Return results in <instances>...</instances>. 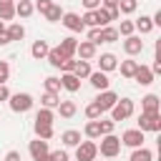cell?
I'll list each match as a JSON object with an SVG mask.
<instances>
[{
    "mask_svg": "<svg viewBox=\"0 0 161 161\" xmlns=\"http://www.w3.org/2000/svg\"><path fill=\"white\" fill-rule=\"evenodd\" d=\"M88 80H91V86H93L96 91H108V86H111V80H108V73H101V70H91Z\"/></svg>",
    "mask_w": 161,
    "mask_h": 161,
    "instance_id": "obj_11",
    "label": "cell"
},
{
    "mask_svg": "<svg viewBox=\"0 0 161 161\" xmlns=\"http://www.w3.org/2000/svg\"><path fill=\"white\" fill-rule=\"evenodd\" d=\"M151 73H153V78L161 75V58H158V55H156V60H153V65H151Z\"/></svg>",
    "mask_w": 161,
    "mask_h": 161,
    "instance_id": "obj_49",
    "label": "cell"
},
{
    "mask_svg": "<svg viewBox=\"0 0 161 161\" xmlns=\"http://www.w3.org/2000/svg\"><path fill=\"white\" fill-rule=\"evenodd\" d=\"M5 161H23L20 158V151H8L5 153Z\"/></svg>",
    "mask_w": 161,
    "mask_h": 161,
    "instance_id": "obj_50",
    "label": "cell"
},
{
    "mask_svg": "<svg viewBox=\"0 0 161 161\" xmlns=\"http://www.w3.org/2000/svg\"><path fill=\"white\" fill-rule=\"evenodd\" d=\"M8 43H10V38H8V33H5V35H0V45H8Z\"/></svg>",
    "mask_w": 161,
    "mask_h": 161,
    "instance_id": "obj_52",
    "label": "cell"
},
{
    "mask_svg": "<svg viewBox=\"0 0 161 161\" xmlns=\"http://www.w3.org/2000/svg\"><path fill=\"white\" fill-rule=\"evenodd\" d=\"M80 20H83V25H91V28H101V25H98V15H96V10H86V15H83Z\"/></svg>",
    "mask_w": 161,
    "mask_h": 161,
    "instance_id": "obj_39",
    "label": "cell"
},
{
    "mask_svg": "<svg viewBox=\"0 0 161 161\" xmlns=\"http://www.w3.org/2000/svg\"><path fill=\"white\" fill-rule=\"evenodd\" d=\"M91 70H93V68H91V63H88V60H75L73 75H75V78L80 80V78H88V75H91Z\"/></svg>",
    "mask_w": 161,
    "mask_h": 161,
    "instance_id": "obj_27",
    "label": "cell"
},
{
    "mask_svg": "<svg viewBox=\"0 0 161 161\" xmlns=\"http://www.w3.org/2000/svg\"><path fill=\"white\" fill-rule=\"evenodd\" d=\"M123 50H126V55H138V53L143 50V40H141L138 35H128V38L123 40Z\"/></svg>",
    "mask_w": 161,
    "mask_h": 161,
    "instance_id": "obj_13",
    "label": "cell"
},
{
    "mask_svg": "<svg viewBox=\"0 0 161 161\" xmlns=\"http://www.w3.org/2000/svg\"><path fill=\"white\" fill-rule=\"evenodd\" d=\"M58 103H60V96L58 93H43L40 96V108H58Z\"/></svg>",
    "mask_w": 161,
    "mask_h": 161,
    "instance_id": "obj_28",
    "label": "cell"
},
{
    "mask_svg": "<svg viewBox=\"0 0 161 161\" xmlns=\"http://www.w3.org/2000/svg\"><path fill=\"white\" fill-rule=\"evenodd\" d=\"M101 8L103 10H116L118 8V0H101Z\"/></svg>",
    "mask_w": 161,
    "mask_h": 161,
    "instance_id": "obj_47",
    "label": "cell"
},
{
    "mask_svg": "<svg viewBox=\"0 0 161 161\" xmlns=\"http://www.w3.org/2000/svg\"><path fill=\"white\" fill-rule=\"evenodd\" d=\"M5 33H8V38H10V43H13V40H23V38H25V28H23L20 23H8V28H5Z\"/></svg>",
    "mask_w": 161,
    "mask_h": 161,
    "instance_id": "obj_21",
    "label": "cell"
},
{
    "mask_svg": "<svg viewBox=\"0 0 161 161\" xmlns=\"http://www.w3.org/2000/svg\"><path fill=\"white\" fill-rule=\"evenodd\" d=\"M101 113H103V111L96 106V101L86 106V116H88V121H98V118H101Z\"/></svg>",
    "mask_w": 161,
    "mask_h": 161,
    "instance_id": "obj_40",
    "label": "cell"
},
{
    "mask_svg": "<svg viewBox=\"0 0 161 161\" xmlns=\"http://www.w3.org/2000/svg\"><path fill=\"white\" fill-rule=\"evenodd\" d=\"M58 48L63 50L65 58H73V55H75V48H78V40H75V38H63Z\"/></svg>",
    "mask_w": 161,
    "mask_h": 161,
    "instance_id": "obj_23",
    "label": "cell"
},
{
    "mask_svg": "<svg viewBox=\"0 0 161 161\" xmlns=\"http://www.w3.org/2000/svg\"><path fill=\"white\" fill-rule=\"evenodd\" d=\"M116 30H118V35L128 38V35H133V30H136V28H133V20H121V25H118Z\"/></svg>",
    "mask_w": 161,
    "mask_h": 161,
    "instance_id": "obj_37",
    "label": "cell"
},
{
    "mask_svg": "<svg viewBox=\"0 0 161 161\" xmlns=\"http://www.w3.org/2000/svg\"><path fill=\"white\" fill-rule=\"evenodd\" d=\"M5 28H8V25H5L3 20H0V35H5Z\"/></svg>",
    "mask_w": 161,
    "mask_h": 161,
    "instance_id": "obj_53",
    "label": "cell"
},
{
    "mask_svg": "<svg viewBox=\"0 0 161 161\" xmlns=\"http://www.w3.org/2000/svg\"><path fill=\"white\" fill-rule=\"evenodd\" d=\"M45 58H48V63H50L53 68H60V65H63V60H65V55H63V50H60V48H50Z\"/></svg>",
    "mask_w": 161,
    "mask_h": 161,
    "instance_id": "obj_26",
    "label": "cell"
},
{
    "mask_svg": "<svg viewBox=\"0 0 161 161\" xmlns=\"http://www.w3.org/2000/svg\"><path fill=\"white\" fill-rule=\"evenodd\" d=\"M133 80H136L138 86H151V83H153V73H151V68L138 63V68H136V73H133Z\"/></svg>",
    "mask_w": 161,
    "mask_h": 161,
    "instance_id": "obj_15",
    "label": "cell"
},
{
    "mask_svg": "<svg viewBox=\"0 0 161 161\" xmlns=\"http://www.w3.org/2000/svg\"><path fill=\"white\" fill-rule=\"evenodd\" d=\"M60 141H63V146H68V148H75L78 143H80V131H63L60 133Z\"/></svg>",
    "mask_w": 161,
    "mask_h": 161,
    "instance_id": "obj_19",
    "label": "cell"
},
{
    "mask_svg": "<svg viewBox=\"0 0 161 161\" xmlns=\"http://www.w3.org/2000/svg\"><path fill=\"white\" fill-rule=\"evenodd\" d=\"M28 151H30L33 161H50V158H48L50 148H48V141H43V138H35V141H30V143H28Z\"/></svg>",
    "mask_w": 161,
    "mask_h": 161,
    "instance_id": "obj_6",
    "label": "cell"
},
{
    "mask_svg": "<svg viewBox=\"0 0 161 161\" xmlns=\"http://www.w3.org/2000/svg\"><path fill=\"white\" fill-rule=\"evenodd\" d=\"M48 50H50V45H48L45 40H35V43L30 45V55H33L35 60H43V58L48 55Z\"/></svg>",
    "mask_w": 161,
    "mask_h": 161,
    "instance_id": "obj_18",
    "label": "cell"
},
{
    "mask_svg": "<svg viewBox=\"0 0 161 161\" xmlns=\"http://www.w3.org/2000/svg\"><path fill=\"white\" fill-rule=\"evenodd\" d=\"M98 126H101V136H108V133H113L116 121H111V118H98Z\"/></svg>",
    "mask_w": 161,
    "mask_h": 161,
    "instance_id": "obj_38",
    "label": "cell"
},
{
    "mask_svg": "<svg viewBox=\"0 0 161 161\" xmlns=\"http://www.w3.org/2000/svg\"><path fill=\"white\" fill-rule=\"evenodd\" d=\"M53 121H55V113L50 108H40L35 113V123H53Z\"/></svg>",
    "mask_w": 161,
    "mask_h": 161,
    "instance_id": "obj_34",
    "label": "cell"
},
{
    "mask_svg": "<svg viewBox=\"0 0 161 161\" xmlns=\"http://www.w3.org/2000/svg\"><path fill=\"white\" fill-rule=\"evenodd\" d=\"M138 8V0H118V13L123 15H133Z\"/></svg>",
    "mask_w": 161,
    "mask_h": 161,
    "instance_id": "obj_32",
    "label": "cell"
},
{
    "mask_svg": "<svg viewBox=\"0 0 161 161\" xmlns=\"http://www.w3.org/2000/svg\"><path fill=\"white\" fill-rule=\"evenodd\" d=\"M60 18H63V8L53 3V5L48 8V13H45V20H50V23H58Z\"/></svg>",
    "mask_w": 161,
    "mask_h": 161,
    "instance_id": "obj_36",
    "label": "cell"
},
{
    "mask_svg": "<svg viewBox=\"0 0 161 161\" xmlns=\"http://www.w3.org/2000/svg\"><path fill=\"white\" fill-rule=\"evenodd\" d=\"M133 116V101L131 98H118L116 106L111 108V121H126Z\"/></svg>",
    "mask_w": 161,
    "mask_h": 161,
    "instance_id": "obj_3",
    "label": "cell"
},
{
    "mask_svg": "<svg viewBox=\"0 0 161 161\" xmlns=\"http://www.w3.org/2000/svg\"><path fill=\"white\" fill-rule=\"evenodd\" d=\"M121 146L141 148V146H143V131H138V128H128V131H123V136H121Z\"/></svg>",
    "mask_w": 161,
    "mask_h": 161,
    "instance_id": "obj_7",
    "label": "cell"
},
{
    "mask_svg": "<svg viewBox=\"0 0 161 161\" xmlns=\"http://www.w3.org/2000/svg\"><path fill=\"white\" fill-rule=\"evenodd\" d=\"M121 35H118V30L116 28H111V25H106V28H101V33H98V43H116Z\"/></svg>",
    "mask_w": 161,
    "mask_h": 161,
    "instance_id": "obj_22",
    "label": "cell"
},
{
    "mask_svg": "<svg viewBox=\"0 0 161 161\" xmlns=\"http://www.w3.org/2000/svg\"><path fill=\"white\" fill-rule=\"evenodd\" d=\"M118 68V58L113 55V53H101L98 55V70L101 73H111V70H116Z\"/></svg>",
    "mask_w": 161,
    "mask_h": 161,
    "instance_id": "obj_10",
    "label": "cell"
},
{
    "mask_svg": "<svg viewBox=\"0 0 161 161\" xmlns=\"http://www.w3.org/2000/svg\"><path fill=\"white\" fill-rule=\"evenodd\" d=\"M43 86H45V93H60V78H55V75H48L43 80Z\"/></svg>",
    "mask_w": 161,
    "mask_h": 161,
    "instance_id": "obj_33",
    "label": "cell"
},
{
    "mask_svg": "<svg viewBox=\"0 0 161 161\" xmlns=\"http://www.w3.org/2000/svg\"><path fill=\"white\" fill-rule=\"evenodd\" d=\"M60 23H63L70 33H83V30H86V25H83V20H80V15H78V13H63Z\"/></svg>",
    "mask_w": 161,
    "mask_h": 161,
    "instance_id": "obj_8",
    "label": "cell"
},
{
    "mask_svg": "<svg viewBox=\"0 0 161 161\" xmlns=\"http://www.w3.org/2000/svg\"><path fill=\"white\" fill-rule=\"evenodd\" d=\"M96 15H98V25H101V28H106V25L111 23V18H108V10L98 8V10H96Z\"/></svg>",
    "mask_w": 161,
    "mask_h": 161,
    "instance_id": "obj_44",
    "label": "cell"
},
{
    "mask_svg": "<svg viewBox=\"0 0 161 161\" xmlns=\"http://www.w3.org/2000/svg\"><path fill=\"white\" fill-rule=\"evenodd\" d=\"M128 161H153V151L151 148H133V153H131V158Z\"/></svg>",
    "mask_w": 161,
    "mask_h": 161,
    "instance_id": "obj_31",
    "label": "cell"
},
{
    "mask_svg": "<svg viewBox=\"0 0 161 161\" xmlns=\"http://www.w3.org/2000/svg\"><path fill=\"white\" fill-rule=\"evenodd\" d=\"M10 78V63L8 60H0V86H5Z\"/></svg>",
    "mask_w": 161,
    "mask_h": 161,
    "instance_id": "obj_41",
    "label": "cell"
},
{
    "mask_svg": "<svg viewBox=\"0 0 161 161\" xmlns=\"http://www.w3.org/2000/svg\"><path fill=\"white\" fill-rule=\"evenodd\" d=\"M158 108H161V101L156 93H148L141 98V113H158Z\"/></svg>",
    "mask_w": 161,
    "mask_h": 161,
    "instance_id": "obj_12",
    "label": "cell"
},
{
    "mask_svg": "<svg viewBox=\"0 0 161 161\" xmlns=\"http://www.w3.org/2000/svg\"><path fill=\"white\" fill-rule=\"evenodd\" d=\"M50 5H53V0H35V3H33V8H35V10L40 13V15H45Z\"/></svg>",
    "mask_w": 161,
    "mask_h": 161,
    "instance_id": "obj_42",
    "label": "cell"
},
{
    "mask_svg": "<svg viewBox=\"0 0 161 161\" xmlns=\"http://www.w3.org/2000/svg\"><path fill=\"white\" fill-rule=\"evenodd\" d=\"M83 133L93 141V138H101V126H98V121H88L86 123V128H83Z\"/></svg>",
    "mask_w": 161,
    "mask_h": 161,
    "instance_id": "obj_35",
    "label": "cell"
},
{
    "mask_svg": "<svg viewBox=\"0 0 161 161\" xmlns=\"http://www.w3.org/2000/svg\"><path fill=\"white\" fill-rule=\"evenodd\" d=\"M133 28H136L141 35H146V33H151V30H153V23H151V18H148V15H141V18L133 23Z\"/></svg>",
    "mask_w": 161,
    "mask_h": 161,
    "instance_id": "obj_29",
    "label": "cell"
},
{
    "mask_svg": "<svg viewBox=\"0 0 161 161\" xmlns=\"http://www.w3.org/2000/svg\"><path fill=\"white\" fill-rule=\"evenodd\" d=\"M138 131H151V133H158L161 131V113H141L138 116Z\"/></svg>",
    "mask_w": 161,
    "mask_h": 161,
    "instance_id": "obj_4",
    "label": "cell"
},
{
    "mask_svg": "<svg viewBox=\"0 0 161 161\" xmlns=\"http://www.w3.org/2000/svg\"><path fill=\"white\" fill-rule=\"evenodd\" d=\"M33 13H35L33 0H18V3H15V15H20V18H30Z\"/></svg>",
    "mask_w": 161,
    "mask_h": 161,
    "instance_id": "obj_20",
    "label": "cell"
},
{
    "mask_svg": "<svg viewBox=\"0 0 161 161\" xmlns=\"http://www.w3.org/2000/svg\"><path fill=\"white\" fill-rule=\"evenodd\" d=\"M73 68H75V58H65V60H63V65H60V70H63V73H73Z\"/></svg>",
    "mask_w": 161,
    "mask_h": 161,
    "instance_id": "obj_45",
    "label": "cell"
},
{
    "mask_svg": "<svg viewBox=\"0 0 161 161\" xmlns=\"http://www.w3.org/2000/svg\"><path fill=\"white\" fill-rule=\"evenodd\" d=\"M80 3H83L86 10H98L101 8V0H80Z\"/></svg>",
    "mask_w": 161,
    "mask_h": 161,
    "instance_id": "obj_46",
    "label": "cell"
},
{
    "mask_svg": "<svg viewBox=\"0 0 161 161\" xmlns=\"http://www.w3.org/2000/svg\"><path fill=\"white\" fill-rule=\"evenodd\" d=\"M116 101H118V93L108 88V91H101V93H98V98H96V106H98L101 111H111V108L116 106Z\"/></svg>",
    "mask_w": 161,
    "mask_h": 161,
    "instance_id": "obj_9",
    "label": "cell"
},
{
    "mask_svg": "<svg viewBox=\"0 0 161 161\" xmlns=\"http://www.w3.org/2000/svg\"><path fill=\"white\" fill-rule=\"evenodd\" d=\"M10 98V91H8V86H0V101H8Z\"/></svg>",
    "mask_w": 161,
    "mask_h": 161,
    "instance_id": "obj_51",
    "label": "cell"
},
{
    "mask_svg": "<svg viewBox=\"0 0 161 161\" xmlns=\"http://www.w3.org/2000/svg\"><path fill=\"white\" fill-rule=\"evenodd\" d=\"M15 18V0H0V20L8 25Z\"/></svg>",
    "mask_w": 161,
    "mask_h": 161,
    "instance_id": "obj_16",
    "label": "cell"
},
{
    "mask_svg": "<svg viewBox=\"0 0 161 161\" xmlns=\"http://www.w3.org/2000/svg\"><path fill=\"white\" fill-rule=\"evenodd\" d=\"M33 96L30 93H10V98H8V106H10V111H15V113H28L30 108H33Z\"/></svg>",
    "mask_w": 161,
    "mask_h": 161,
    "instance_id": "obj_1",
    "label": "cell"
},
{
    "mask_svg": "<svg viewBox=\"0 0 161 161\" xmlns=\"http://www.w3.org/2000/svg\"><path fill=\"white\" fill-rule=\"evenodd\" d=\"M48 158H50V161H68V151H65V148L50 151V153H48Z\"/></svg>",
    "mask_w": 161,
    "mask_h": 161,
    "instance_id": "obj_43",
    "label": "cell"
},
{
    "mask_svg": "<svg viewBox=\"0 0 161 161\" xmlns=\"http://www.w3.org/2000/svg\"><path fill=\"white\" fill-rule=\"evenodd\" d=\"M136 68H138V60H133V58H128V60H121V75H123V78H133Z\"/></svg>",
    "mask_w": 161,
    "mask_h": 161,
    "instance_id": "obj_30",
    "label": "cell"
},
{
    "mask_svg": "<svg viewBox=\"0 0 161 161\" xmlns=\"http://www.w3.org/2000/svg\"><path fill=\"white\" fill-rule=\"evenodd\" d=\"M58 113H60L63 118H73V116L78 113V106H75L73 101H60V103H58Z\"/></svg>",
    "mask_w": 161,
    "mask_h": 161,
    "instance_id": "obj_24",
    "label": "cell"
},
{
    "mask_svg": "<svg viewBox=\"0 0 161 161\" xmlns=\"http://www.w3.org/2000/svg\"><path fill=\"white\" fill-rule=\"evenodd\" d=\"M33 128H35V136L43 138V141H50L53 133H55V131H53V123H35Z\"/></svg>",
    "mask_w": 161,
    "mask_h": 161,
    "instance_id": "obj_25",
    "label": "cell"
},
{
    "mask_svg": "<svg viewBox=\"0 0 161 161\" xmlns=\"http://www.w3.org/2000/svg\"><path fill=\"white\" fill-rule=\"evenodd\" d=\"M60 88H65L68 93H75V91L80 88V80H78L73 73H63V75H60Z\"/></svg>",
    "mask_w": 161,
    "mask_h": 161,
    "instance_id": "obj_17",
    "label": "cell"
},
{
    "mask_svg": "<svg viewBox=\"0 0 161 161\" xmlns=\"http://www.w3.org/2000/svg\"><path fill=\"white\" fill-rule=\"evenodd\" d=\"M75 53L80 55V60H93L96 58V43H91V40H80L78 43V48H75Z\"/></svg>",
    "mask_w": 161,
    "mask_h": 161,
    "instance_id": "obj_14",
    "label": "cell"
},
{
    "mask_svg": "<svg viewBox=\"0 0 161 161\" xmlns=\"http://www.w3.org/2000/svg\"><path fill=\"white\" fill-rule=\"evenodd\" d=\"M96 156H98L96 141H80L75 146V161H96Z\"/></svg>",
    "mask_w": 161,
    "mask_h": 161,
    "instance_id": "obj_5",
    "label": "cell"
},
{
    "mask_svg": "<svg viewBox=\"0 0 161 161\" xmlns=\"http://www.w3.org/2000/svg\"><path fill=\"white\" fill-rule=\"evenodd\" d=\"M98 151H101V156H106V158H116V156L121 153V138L113 136V133L101 136V146H98Z\"/></svg>",
    "mask_w": 161,
    "mask_h": 161,
    "instance_id": "obj_2",
    "label": "cell"
},
{
    "mask_svg": "<svg viewBox=\"0 0 161 161\" xmlns=\"http://www.w3.org/2000/svg\"><path fill=\"white\" fill-rule=\"evenodd\" d=\"M98 33H101V28H91V30H88V40L96 43V45H98Z\"/></svg>",
    "mask_w": 161,
    "mask_h": 161,
    "instance_id": "obj_48",
    "label": "cell"
}]
</instances>
